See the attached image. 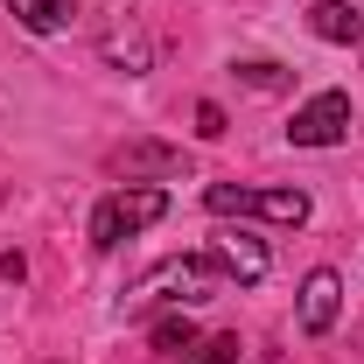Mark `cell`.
Masks as SVG:
<instances>
[{
	"label": "cell",
	"mask_w": 364,
	"mask_h": 364,
	"mask_svg": "<svg viewBox=\"0 0 364 364\" xmlns=\"http://www.w3.org/2000/svg\"><path fill=\"white\" fill-rule=\"evenodd\" d=\"M231 273L210 259V252H182V259H161V267H147L127 287V309H196V301H210V294H225Z\"/></svg>",
	"instance_id": "6da1fadb"
},
{
	"label": "cell",
	"mask_w": 364,
	"mask_h": 364,
	"mask_svg": "<svg viewBox=\"0 0 364 364\" xmlns=\"http://www.w3.org/2000/svg\"><path fill=\"white\" fill-rule=\"evenodd\" d=\"M161 218H168V189H154V182H127V189L98 196V210H91V245L112 252V245H127L134 231L161 225Z\"/></svg>",
	"instance_id": "7a4b0ae2"
},
{
	"label": "cell",
	"mask_w": 364,
	"mask_h": 364,
	"mask_svg": "<svg viewBox=\"0 0 364 364\" xmlns=\"http://www.w3.org/2000/svg\"><path fill=\"white\" fill-rule=\"evenodd\" d=\"M210 218H267V225H309V189H238V182H210L203 189Z\"/></svg>",
	"instance_id": "3957f363"
},
{
	"label": "cell",
	"mask_w": 364,
	"mask_h": 364,
	"mask_svg": "<svg viewBox=\"0 0 364 364\" xmlns=\"http://www.w3.org/2000/svg\"><path fill=\"white\" fill-rule=\"evenodd\" d=\"M343 134H350V91H316V98L294 112V127H287L294 147H336Z\"/></svg>",
	"instance_id": "277c9868"
},
{
	"label": "cell",
	"mask_w": 364,
	"mask_h": 364,
	"mask_svg": "<svg viewBox=\"0 0 364 364\" xmlns=\"http://www.w3.org/2000/svg\"><path fill=\"white\" fill-rule=\"evenodd\" d=\"M112 176H127V182H182V176H196V161L182 147H161V140H134V147L112 154Z\"/></svg>",
	"instance_id": "5b68a950"
},
{
	"label": "cell",
	"mask_w": 364,
	"mask_h": 364,
	"mask_svg": "<svg viewBox=\"0 0 364 364\" xmlns=\"http://www.w3.org/2000/svg\"><path fill=\"white\" fill-rule=\"evenodd\" d=\"M210 259H218V267H225L238 287H259V280H267V267H273V259H267V245H259V238H252L245 225L210 231Z\"/></svg>",
	"instance_id": "8992f818"
},
{
	"label": "cell",
	"mask_w": 364,
	"mask_h": 364,
	"mask_svg": "<svg viewBox=\"0 0 364 364\" xmlns=\"http://www.w3.org/2000/svg\"><path fill=\"white\" fill-rule=\"evenodd\" d=\"M336 316H343V273L316 267L309 280H301V329H309V336H329Z\"/></svg>",
	"instance_id": "52a82bcc"
},
{
	"label": "cell",
	"mask_w": 364,
	"mask_h": 364,
	"mask_svg": "<svg viewBox=\"0 0 364 364\" xmlns=\"http://www.w3.org/2000/svg\"><path fill=\"white\" fill-rule=\"evenodd\" d=\"M309 28H316L322 43H358V36H364V14L350 7V0H316V7H309Z\"/></svg>",
	"instance_id": "ba28073f"
},
{
	"label": "cell",
	"mask_w": 364,
	"mask_h": 364,
	"mask_svg": "<svg viewBox=\"0 0 364 364\" xmlns=\"http://www.w3.org/2000/svg\"><path fill=\"white\" fill-rule=\"evenodd\" d=\"M14 7V21L28 28V36H56V28H70V14H77V0H7Z\"/></svg>",
	"instance_id": "9c48e42d"
},
{
	"label": "cell",
	"mask_w": 364,
	"mask_h": 364,
	"mask_svg": "<svg viewBox=\"0 0 364 364\" xmlns=\"http://www.w3.org/2000/svg\"><path fill=\"white\" fill-rule=\"evenodd\" d=\"M147 343H154V350H168V358H182V350H196V322L182 316V309H168V316L147 329Z\"/></svg>",
	"instance_id": "30bf717a"
},
{
	"label": "cell",
	"mask_w": 364,
	"mask_h": 364,
	"mask_svg": "<svg viewBox=\"0 0 364 364\" xmlns=\"http://www.w3.org/2000/svg\"><path fill=\"white\" fill-rule=\"evenodd\" d=\"M238 358H245L238 336H196V350H189V364H238Z\"/></svg>",
	"instance_id": "8fae6325"
},
{
	"label": "cell",
	"mask_w": 364,
	"mask_h": 364,
	"mask_svg": "<svg viewBox=\"0 0 364 364\" xmlns=\"http://www.w3.org/2000/svg\"><path fill=\"white\" fill-rule=\"evenodd\" d=\"M238 85H252V91H287V70L267 63V56H252V63H238Z\"/></svg>",
	"instance_id": "7c38bea8"
},
{
	"label": "cell",
	"mask_w": 364,
	"mask_h": 364,
	"mask_svg": "<svg viewBox=\"0 0 364 364\" xmlns=\"http://www.w3.org/2000/svg\"><path fill=\"white\" fill-rule=\"evenodd\" d=\"M196 134L218 140V134H225V112H218V105H196Z\"/></svg>",
	"instance_id": "4fadbf2b"
}]
</instances>
